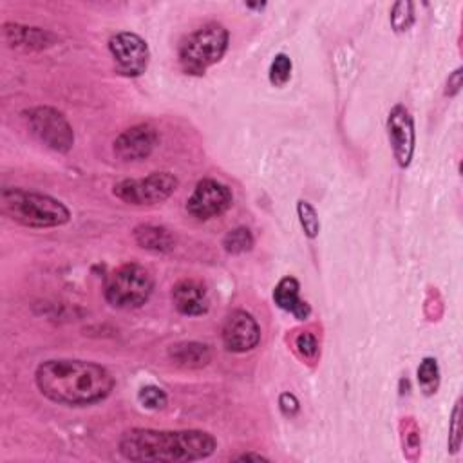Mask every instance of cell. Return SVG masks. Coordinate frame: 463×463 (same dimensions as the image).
<instances>
[{
	"label": "cell",
	"instance_id": "6da1fadb",
	"mask_svg": "<svg viewBox=\"0 0 463 463\" xmlns=\"http://www.w3.org/2000/svg\"><path fill=\"white\" fill-rule=\"evenodd\" d=\"M38 391L51 402L67 407H85L103 402L114 389V376L96 362L78 358H51L34 371Z\"/></svg>",
	"mask_w": 463,
	"mask_h": 463
},
{
	"label": "cell",
	"instance_id": "7a4b0ae2",
	"mask_svg": "<svg viewBox=\"0 0 463 463\" xmlns=\"http://www.w3.org/2000/svg\"><path fill=\"white\" fill-rule=\"evenodd\" d=\"M217 449V439L199 429L157 430L134 427L118 439V452L134 463H177L210 458Z\"/></svg>",
	"mask_w": 463,
	"mask_h": 463
},
{
	"label": "cell",
	"instance_id": "3957f363",
	"mask_svg": "<svg viewBox=\"0 0 463 463\" xmlns=\"http://www.w3.org/2000/svg\"><path fill=\"white\" fill-rule=\"evenodd\" d=\"M0 210L5 217L25 228H58L71 221V212L61 201L24 188H4Z\"/></svg>",
	"mask_w": 463,
	"mask_h": 463
},
{
	"label": "cell",
	"instance_id": "277c9868",
	"mask_svg": "<svg viewBox=\"0 0 463 463\" xmlns=\"http://www.w3.org/2000/svg\"><path fill=\"white\" fill-rule=\"evenodd\" d=\"M228 42L230 33L222 24L208 22L197 27L179 43L177 56L183 71L194 76L204 74L208 67H212L224 56Z\"/></svg>",
	"mask_w": 463,
	"mask_h": 463
},
{
	"label": "cell",
	"instance_id": "5b68a950",
	"mask_svg": "<svg viewBox=\"0 0 463 463\" xmlns=\"http://www.w3.org/2000/svg\"><path fill=\"white\" fill-rule=\"evenodd\" d=\"M154 291L152 273L137 262H125L105 279V300L118 309H134L143 306Z\"/></svg>",
	"mask_w": 463,
	"mask_h": 463
},
{
	"label": "cell",
	"instance_id": "8992f818",
	"mask_svg": "<svg viewBox=\"0 0 463 463\" xmlns=\"http://www.w3.org/2000/svg\"><path fill=\"white\" fill-rule=\"evenodd\" d=\"M179 186V179L166 170L150 172L141 179H123L114 184L112 194L127 204L152 206L166 201Z\"/></svg>",
	"mask_w": 463,
	"mask_h": 463
},
{
	"label": "cell",
	"instance_id": "52a82bcc",
	"mask_svg": "<svg viewBox=\"0 0 463 463\" xmlns=\"http://www.w3.org/2000/svg\"><path fill=\"white\" fill-rule=\"evenodd\" d=\"M24 119L33 132L45 146L56 150V152H69L74 145V132L65 118L63 112H60L54 107L40 105L27 109L24 112Z\"/></svg>",
	"mask_w": 463,
	"mask_h": 463
},
{
	"label": "cell",
	"instance_id": "ba28073f",
	"mask_svg": "<svg viewBox=\"0 0 463 463\" xmlns=\"http://www.w3.org/2000/svg\"><path fill=\"white\" fill-rule=\"evenodd\" d=\"M109 51L114 60L116 71L123 76H128V78L141 76L148 67V60H150L148 45L136 33H128V31L116 33L109 40Z\"/></svg>",
	"mask_w": 463,
	"mask_h": 463
},
{
	"label": "cell",
	"instance_id": "9c48e42d",
	"mask_svg": "<svg viewBox=\"0 0 463 463\" xmlns=\"http://www.w3.org/2000/svg\"><path fill=\"white\" fill-rule=\"evenodd\" d=\"M232 190L224 183L201 179L186 201V212L199 221H206L224 213L232 206Z\"/></svg>",
	"mask_w": 463,
	"mask_h": 463
},
{
	"label": "cell",
	"instance_id": "30bf717a",
	"mask_svg": "<svg viewBox=\"0 0 463 463\" xmlns=\"http://www.w3.org/2000/svg\"><path fill=\"white\" fill-rule=\"evenodd\" d=\"M387 137L392 148V156L400 168H407L414 156V145H416V132H414V119L403 105H394L389 110L387 121Z\"/></svg>",
	"mask_w": 463,
	"mask_h": 463
},
{
	"label": "cell",
	"instance_id": "8fae6325",
	"mask_svg": "<svg viewBox=\"0 0 463 463\" xmlns=\"http://www.w3.org/2000/svg\"><path fill=\"white\" fill-rule=\"evenodd\" d=\"M221 336L230 353H248L260 342V326L251 313L235 309L226 317Z\"/></svg>",
	"mask_w": 463,
	"mask_h": 463
},
{
	"label": "cell",
	"instance_id": "7c38bea8",
	"mask_svg": "<svg viewBox=\"0 0 463 463\" xmlns=\"http://www.w3.org/2000/svg\"><path fill=\"white\" fill-rule=\"evenodd\" d=\"M157 141H159L157 130L148 123H139L123 130L114 139V154L118 159L125 163L141 161L154 152V148L157 146Z\"/></svg>",
	"mask_w": 463,
	"mask_h": 463
},
{
	"label": "cell",
	"instance_id": "4fadbf2b",
	"mask_svg": "<svg viewBox=\"0 0 463 463\" xmlns=\"http://www.w3.org/2000/svg\"><path fill=\"white\" fill-rule=\"evenodd\" d=\"M174 307L186 317H201L210 309V297L203 282L183 279L172 288Z\"/></svg>",
	"mask_w": 463,
	"mask_h": 463
},
{
	"label": "cell",
	"instance_id": "5bb4252c",
	"mask_svg": "<svg viewBox=\"0 0 463 463\" xmlns=\"http://www.w3.org/2000/svg\"><path fill=\"white\" fill-rule=\"evenodd\" d=\"M4 40L11 47H20V49H45L56 42L54 34L40 29V27H27L20 24H4Z\"/></svg>",
	"mask_w": 463,
	"mask_h": 463
},
{
	"label": "cell",
	"instance_id": "9a60e30c",
	"mask_svg": "<svg viewBox=\"0 0 463 463\" xmlns=\"http://www.w3.org/2000/svg\"><path fill=\"white\" fill-rule=\"evenodd\" d=\"M273 300L280 309L291 313L297 320H306L311 315L309 304L300 298V284L295 277L288 275L279 280L273 289Z\"/></svg>",
	"mask_w": 463,
	"mask_h": 463
},
{
	"label": "cell",
	"instance_id": "2e32d148",
	"mask_svg": "<svg viewBox=\"0 0 463 463\" xmlns=\"http://www.w3.org/2000/svg\"><path fill=\"white\" fill-rule=\"evenodd\" d=\"M134 241L146 251L168 253L175 246L172 232L157 224H139L134 228Z\"/></svg>",
	"mask_w": 463,
	"mask_h": 463
},
{
	"label": "cell",
	"instance_id": "e0dca14e",
	"mask_svg": "<svg viewBox=\"0 0 463 463\" xmlns=\"http://www.w3.org/2000/svg\"><path fill=\"white\" fill-rule=\"evenodd\" d=\"M168 356L181 367L199 369L210 362L212 351L210 345L203 342H177L168 349Z\"/></svg>",
	"mask_w": 463,
	"mask_h": 463
},
{
	"label": "cell",
	"instance_id": "ac0fdd59",
	"mask_svg": "<svg viewBox=\"0 0 463 463\" xmlns=\"http://www.w3.org/2000/svg\"><path fill=\"white\" fill-rule=\"evenodd\" d=\"M418 376V385L421 389V392L425 396H432L438 387H439V380H441V373H439V365L438 360L432 356H425L416 371Z\"/></svg>",
	"mask_w": 463,
	"mask_h": 463
},
{
	"label": "cell",
	"instance_id": "d6986e66",
	"mask_svg": "<svg viewBox=\"0 0 463 463\" xmlns=\"http://www.w3.org/2000/svg\"><path fill=\"white\" fill-rule=\"evenodd\" d=\"M222 248L226 253H232V255L246 253L253 248V235L246 226H237L224 235Z\"/></svg>",
	"mask_w": 463,
	"mask_h": 463
},
{
	"label": "cell",
	"instance_id": "ffe728a7",
	"mask_svg": "<svg viewBox=\"0 0 463 463\" xmlns=\"http://www.w3.org/2000/svg\"><path fill=\"white\" fill-rule=\"evenodd\" d=\"M414 24V4L400 0L391 9V25L396 33H405Z\"/></svg>",
	"mask_w": 463,
	"mask_h": 463
},
{
	"label": "cell",
	"instance_id": "44dd1931",
	"mask_svg": "<svg viewBox=\"0 0 463 463\" xmlns=\"http://www.w3.org/2000/svg\"><path fill=\"white\" fill-rule=\"evenodd\" d=\"M297 215H298V221H300V226H302L306 237L315 239L320 232V221H318L317 210L307 201L298 199L297 201Z\"/></svg>",
	"mask_w": 463,
	"mask_h": 463
},
{
	"label": "cell",
	"instance_id": "7402d4cb",
	"mask_svg": "<svg viewBox=\"0 0 463 463\" xmlns=\"http://www.w3.org/2000/svg\"><path fill=\"white\" fill-rule=\"evenodd\" d=\"M291 69H293L291 58L284 52H279L273 58V61L269 63V81H271V85H275V87L286 85L291 78Z\"/></svg>",
	"mask_w": 463,
	"mask_h": 463
},
{
	"label": "cell",
	"instance_id": "603a6c76",
	"mask_svg": "<svg viewBox=\"0 0 463 463\" xmlns=\"http://www.w3.org/2000/svg\"><path fill=\"white\" fill-rule=\"evenodd\" d=\"M137 400L139 403L145 407V409H150V411H157V409H163L168 402V396L166 392L157 387V385H145L139 389L137 392Z\"/></svg>",
	"mask_w": 463,
	"mask_h": 463
},
{
	"label": "cell",
	"instance_id": "cb8c5ba5",
	"mask_svg": "<svg viewBox=\"0 0 463 463\" xmlns=\"http://www.w3.org/2000/svg\"><path fill=\"white\" fill-rule=\"evenodd\" d=\"M461 447V398L456 400L449 423V450L456 454Z\"/></svg>",
	"mask_w": 463,
	"mask_h": 463
},
{
	"label": "cell",
	"instance_id": "d4e9b609",
	"mask_svg": "<svg viewBox=\"0 0 463 463\" xmlns=\"http://www.w3.org/2000/svg\"><path fill=\"white\" fill-rule=\"evenodd\" d=\"M420 452V432L412 418H407L405 421V432H403V454L411 459L416 458Z\"/></svg>",
	"mask_w": 463,
	"mask_h": 463
},
{
	"label": "cell",
	"instance_id": "484cf974",
	"mask_svg": "<svg viewBox=\"0 0 463 463\" xmlns=\"http://www.w3.org/2000/svg\"><path fill=\"white\" fill-rule=\"evenodd\" d=\"M295 347L298 351V354L306 360H315L317 353H318V344L315 335H311L309 331H302L297 338H295Z\"/></svg>",
	"mask_w": 463,
	"mask_h": 463
},
{
	"label": "cell",
	"instance_id": "4316f807",
	"mask_svg": "<svg viewBox=\"0 0 463 463\" xmlns=\"http://www.w3.org/2000/svg\"><path fill=\"white\" fill-rule=\"evenodd\" d=\"M279 407H280L282 414L288 416V418L295 416V414L298 412V409H300L297 396L291 394V392H282V394L279 396Z\"/></svg>",
	"mask_w": 463,
	"mask_h": 463
},
{
	"label": "cell",
	"instance_id": "83f0119b",
	"mask_svg": "<svg viewBox=\"0 0 463 463\" xmlns=\"http://www.w3.org/2000/svg\"><path fill=\"white\" fill-rule=\"evenodd\" d=\"M461 89V69L458 67L447 80V87H445V94L447 96H456Z\"/></svg>",
	"mask_w": 463,
	"mask_h": 463
},
{
	"label": "cell",
	"instance_id": "f1b7e54d",
	"mask_svg": "<svg viewBox=\"0 0 463 463\" xmlns=\"http://www.w3.org/2000/svg\"><path fill=\"white\" fill-rule=\"evenodd\" d=\"M235 459H239V461H269L266 456H262V454H255V452L241 454V456H237Z\"/></svg>",
	"mask_w": 463,
	"mask_h": 463
}]
</instances>
